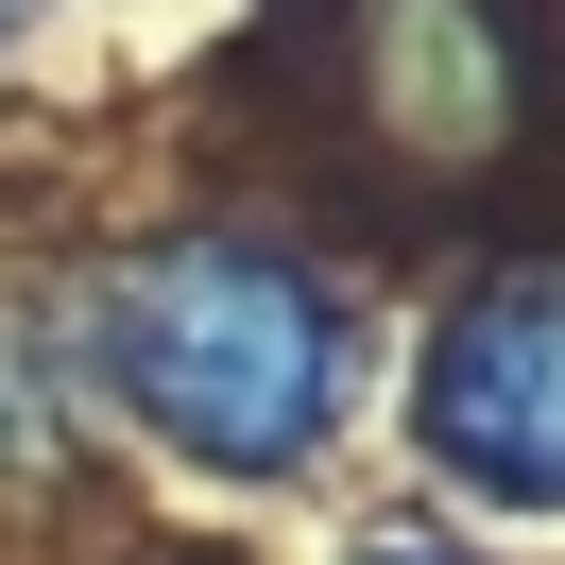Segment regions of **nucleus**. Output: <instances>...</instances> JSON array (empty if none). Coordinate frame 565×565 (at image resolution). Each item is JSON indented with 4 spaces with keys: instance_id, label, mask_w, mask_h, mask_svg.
Masks as SVG:
<instances>
[{
    "instance_id": "f257e3e1",
    "label": "nucleus",
    "mask_w": 565,
    "mask_h": 565,
    "mask_svg": "<svg viewBox=\"0 0 565 565\" xmlns=\"http://www.w3.org/2000/svg\"><path fill=\"white\" fill-rule=\"evenodd\" d=\"M86 360L189 480H309L360 394V309L257 223H189V241H138L104 275Z\"/></svg>"
},
{
    "instance_id": "f03ea898",
    "label": "nucleus",
    "mask_w": 565,
    "mask_h": 565,
    "mask_svg": "<svg viewBox=\"0 0 565 565\" xmlns=\"http://www.w3.org/2000/svg\"><path fill=\"white\" fill-rule=\"evenodd\" d=\"M412 446H428V480H462L480 514H548L565 531V275L548 257L446 291V326H428V360H412Z\"/></svg>"
},
{
    "instance_id": "7ed1b4c3",
    "label": "nucleus",
    "mask_w": 565,
    "mask_h": 565,
    "mask_svg": "<svg viewBox=\"0 0 565 565\" xmlns=\"http://www.w3.org/2000/svg\"><path fill=\"white\" fill-rule=\"evenodd\" d=\"M360 120H377L412 172H480L497 138H514L531 104V35H514V0H360Z\"/></svg>"
},
{
    "instance_id": "20e7f679",
    "label": "nucleus",
    "mask_w": 565,
    "mask_h": 565,
    "mask_svg": "<svg viewBox=\"0 0 565 565\" xmlns=\"http://www.w3.org/2000/svg\"><path fill=\"white\" fill-rule=\"evenodd\" d=\"M360 565H462V548H412V531H394V548H360Z\"/></svg>"
},
{
    "instance_id": "39448f33",
    "label": "nucleus",
    "mask_w": 565,
    "mask_h": 565,
    "mask_svg": "<svg viewBox=\"0 0 565 565\" xmlns=\"http://www.w3.org/2000/svg\"><path fill=\"white\" fill-rule=\"evenodd\" d=\"M18 18H35V0H0V35H18Z\"/></svg>"
}]
</instances>
